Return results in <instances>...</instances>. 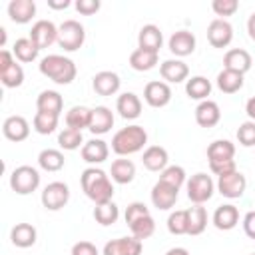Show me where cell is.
<instances>
[{
  "mask_svg": "<svg viewBox=\"0 0 255 255\" xmlns=\"http://www.w3.org/2000/svg\"><path fill=\"white\" fill-rule=\"evenodd\" d=\"M80 183H82V191L86 193V197L92 199L96 205L108 203L114 197V183L110 175L96 165H90L82 171Z\"/></svg>",
  "mask_w": 255,
  "mask_h": 255,
  "instance_id": "obj_1",
  "label": "cell"
},
{
  "mask_svg": "<svg viewBox=\"0 0 255 255\" xmlns=\"http://www.w3.org/2000/svg\"><path fill=\"white\" fill-rule=\"evenodd\" d=\"M40 68V74L46 76L48 80H52L54 84H60V86H68L76 80V74H78V68L74 64V60L62 56V54H48L40 60L38 64Z\"/></svg>",
  "mask_w": 255,
  "mask_h": 255,
  "instance_id": "obj_2",
  "label": "cell"
},
{
  "mask_svg": "<svg viewBox=\"0 0 255 255\" xmlns=\"http://www.w3.org/2000/svg\"><path fill=\"white\" fill-rule=\"evenodd\" d=\"M147 143V131L133 124V126H126L122 129H118L112 137V151L118 157H128L131 153H137L139 149H143V145Z\"/></svg>",
  "mask_w": 255,
  "mask_h": 255,
  "instance_id": "obj_3",
  "label": "cell"
},
{
  "mask_svg": "<svg viewBox=\"0 0 255 255\" xmlns=\"http://www.w3.org/2000/svg\"><path fill=\"white\" fill-rule=\"evenodd\" d=\"M86 42V28L78 20H64L58 26V46L64 52H76Z\"/></svg>",
  "mask_w": 255,
  "mask_h": 255,
  "instance_id": "obj_4",
  "label": "cell"
},
{
  "mask_svg": "<svg viewBox=\"0 0 255 255\" xmlns=\"http://www.w3.org/2000/svg\"><path fill=\"white\" fill-rule=\"evenodd\" d=\"M185 189H187V199H189L193 205H203V203H207V201L213 197L215 183H213L211 175H207V173H203V171H197V173H193V175L187 179Z\"/></svg>",
  "mask_w": 255,
  "mask_h": 255,
  "instance_id": "obj_5",
  "label": "cell"
},
{
  "mask_svg": "<svg viewBox=\"0 0 255 255\" xmlns=\"http://www.w3.org/2000/svg\"><path fill=\"white\" fill-rule=\"evenodd\" d=\"M10 187L18 195H30L40 187V171L32 165H18L10 173Z\"/></svg>",
  "mask_w": 255,
  "mask_h": 255,
  "instance_id": "obj_6",
  "label": "cell"
},
{
  "mask_svg": "<svg viewBox=\"0 0 255 255\" xmlns=\"http://www.w3.org/2000/svg\"><path fill=\"white\" fill-rule=\"evenodd\" d=\"M215 187H217V191L223 197H227V199H239L245 193V189H247V179H245V175L239 169H233L229 173L219 175Z\"/></svg>",
  "mask_w": 255,
  "mask_h": 255,
  "instance_id": "obj_7",
  "label": "cell"
},
{
  "mask_svg": "<svg viewBox=\"0 0 255 255\" xmlns=\"http://www.w3.org/2000/svg\"><path fill=\"white\" fill-rule=\"evenodd\" d=\"M40 199L48 211H60L70 201V187L64 181H52L42 189Z\"/></svg>",
  "mask_w": 255,
  "mask_h": 255,
  "instance_id": "obj_8",
  "label": "cell"
},
{
  "mask_svg": "<svg viewBox=\"0 0 255 255\" xmlns=\"http://www.w3.org/2000/svg\"><path fill=\"white\" fill-rule=\"evenodd\" d=\"M28 38L40 48H50L54 42H58V26L50 20H38L32 24V30L28 34Z\"/></svg>",
  "mask_w": 255,
  "mask_h": 255,
  "instance_id": "obj_9",
  "label": "cell"
},
{
  "mask_svg": "<svg viewBox=\"0 0 255 255\" xmlns=\"http://www.w3.org/2000/svg\"><path fill=\"white\" fill-rule=\"evenodd\" d=\"M233 40V26L223 20V18H215L209 22L207 26V42L213 48H227Z\"/></svg>",
  "mask_w": 255,
  "mask_h": 255,
  "instance_id": "obj_10",
  "label": "cell"
},
{
  "mask_svg": "<svg viewBox=\"0 0 255 255\" xmlns=\"http://www.w3.org/2000/svg\"><path fill=\"white\" fill-rule=\"evenodd\" d=\"M143 100L151 108H165L171 102V88L161 80L147 82L143 88Z\"/></svg>",
  "mask_w": 255,
  "mask_h": 255,
  "instance_id": "obj_11",
  "label": "cell"
},
{
  "mask_svg": "<svg viewBox=\"0 0 255 255\" xmlns=\"http://www.w3.org/2000/svg\"><path fill=\"white\" fill-rule=\"evenodd\" d=\"M195 44H197V40H195V36L189 30H177L167 40L169 52L175 58H179V60L185 58V56H189V54H193L195 52Z\"/></svg>",
  "mask_w": 255,
  "mask_h": 255,
  "instance_id": "obj_12",
  "label": "cell"
},
{
  "mask_svg": "<svg viewBox=\"0 0 255 255\" xmlns=\"http://www.w3.org/2000/svg\"><path fill=\"white\" fill-rule=\"evenodd\" d=\"M143 241L131 237H118L104 245L102 255H141Z\"/></svg>",
  "mask_w": 255,
  "mask_h": 255,
  "instance_id": "obj_13",
  "label": "cell"
},
{
  "mask_svg": "<svg viewBox=\"0 0 255 255\" xmlns=\"http://www.w3.org/2000/svg\"><path fill=\"white\" fill-rule=\"evenodd\" d=\"M159 74L165 84H181L189 80V68L179 58H169L159 64Z\"/></svg>",
  "mask_w": 255,
  "mask_h": 255,
  "instance_id": "obj_14",
  "label": "cell"
},
{
  "mask_svg": "<svg viewBox=\"0 0 255 255\" xmlns=\"http://www.w3.org/2000/svg\"><path fill=\"white\" fill-rule=\"evenodd\" d=\"M82 159L86 161V163H90V165H100V163H104L106 159H108V155H110V145H108V141H104V139H100V137H92V139H88L84 145H82Z\"/></svg>",
  "mask_w": 255,
  "mask_h": 255,
  "instance_id": "obj_15",
  "label": "cell"
},
{
  "mask_svg": "<svg viewBox=\"0 0 255 255\" xmlns=\"http://www.w3.org/2000/svg\"><path fill=\"white\" fill-rule=\"evenodd\" d=\"M177 197H179V189H175V187H171V185H167L159 179L151 187V203H153V207H157L161 211L171 209L175 205Z\"/></svg>",
  "mask_w": 255,
  "mask_h": 255,
  "instance_id": "obj_16",
  "label": "cell"
},
{
  "mask_svg": "<svg viewBox=\"0 0 255 255\" xmlns=\"http://www.w3.org/2000/svg\"><path fill=\"white\" fill-rule=\"evenodd\" d=\"M120 86H122V80L112 70H102L92 78V88L98 96H114L120 92Z\"/></svg>",
  "mask_w": 255,
  "mask_h": 255,
  "instance_id": "obj_17",
  "label": "cell"
},
{
  "mask_svg": "<svg viewBox=\"0 0 255 255\" xmlns=\"http://www.w3.org/2000/svg\"><path fill=\"white\" fill-rule=\"evenodd\" d=\"M2 133L10 141H24L30 135V124L24 116H8L2 124Z\"/></svg>",
  "mask_w": 255,
  "mask_h": 255,
  "instance_id": "obj_18",
  "label": "cell"
},
{
  "mask_svg": "<svg viewBox=\"0 0 255 255\" xmlns=\"http://www.w3.org/2000/svg\"><path fill=\"white\" fill-rule=\"evenodd\" d=\"M251 64H253V58L247 50L243 48H231L225 52L223 56V68L225 70H233V72H239L245 76V72L251 70Z\"/></svg>",
  "mask_w": 255,
  "mask_h": 255,
  "instance_id": "obj_19",
  "label": "cell"
},
{
  "mask_svg": "<svg viewBox=\"0 0 255 255\" xmlns=\"http://www.w3.org/2000/svg\"><path fill=\"white\" fill-rule=\"evenodd\" d=\"M114 112L108 106H96L92 108V122H90V131L94 135H104L114 128Z\"/></svg>",
  "mask_w": 255,
  "mask_h": 255,
  "instance_id": "obj_20",
  "label": "cell"
},
{
  "mask_svg": "<svg viewBox=\"0 0 255 255\" xmlns=\"http://www.w3.org/2000/svg\"><path fill=\"white\" fill-rule=\"evenodd\" d=\"M116 112L124 120H135L141 116V100L133 92H124L116 100Z\"/></svg>",
  "mask_w": 255,
  "mask_h": 255,
  "instance_id": "obj_21",
  "label": "cell"
},
{
  "mask_svg": "<svg viewBox=\"0 0 255 255\" xmlns=\"http://www.w3.org/2000/svg\"><path fill=\"white\" fill-rule=\"evenodd\" d=\"M211 221L219 231H231L239 223V209L233 203H223L213 211Z\"/></svg>",
  "mask_w": 255,
  "mask_h": 255,
  "instance_id": "obj_22",
  "label": "cell"
},
{
  "mask_svg": "<svg viewBox=\"0 0 255 255\" xmlns=\"http://www.w3.org/2000/svg\"><path fill=\"white\" fill-rule=\"evenodd\" d=\"M219 120H221V110H219L217 102L203 100V102L197 104V108H195V122H197V126L213 128V126L219 124Z\"/></svg>",
  "mask_w": 255,
  "mask_h": 255,
  "instance_id": "obj_23",
  "label": "cell"
},
{
  "mask_svg": "<svg viewBox=\"0 0 255 255\" xmlns=\"http://www.w3.org/2000/svg\"><path fill=\"white\" fill-rule=\"evenodd\" d=\"M141 163L145 169L149 171H163L169 163V155H167V149L161 147V145H149L143 149V155H141Z\"/></svg>",
  "mask_w": 255,
  "mask_h": 255,
  "instance_id": "obj_24",
  "label": "cell"
},
{
  "mask_svg": "<svg viewBox=\"0 0 255 255\" xmlns=\"http://www.w3.org/2000/svg\"><path fill=\"white\" fill-rule=\"evenodd\" d=\"M163 44V34L159 30V26L155 24H145L141 26L139 34H137V48L141 50H149V52H157L159 54V48Z\"/></svg>",
  "mask_w": 255,
  "mask_h": 255,
  "instance_id": "obj_25",
  "label": "cell"
},
{
  "mask_svg": "<svg viewBox=\"0 0 255 255\" xmlns=\"http://www.w3.org/2000/svg\"><path fill=\"white\" fill-rule=\"evenodd\" d=\"M8 16L16 24H28L36 16V2L34 0H10Z\"/></svg>",
  "mask_w": 255,
  "mask_h": 255,
  "instance_id": "obj_26",
  "label": "cell"
},
{
  "mask_svg": "<svg viewBox=\"0 0 255 255\" xmlns=\"http://www.w3.org/2000/svg\"><path fill=\"white\" fill-rule=\"evenodd\" d=\"M110 177L112 181L120 183V185H126V183H131L133 177H135V163L128 157H118L112 161V167H110Z\"/></svg>",
  "mask_w": 255,
  "mask_h": 255,
  "instance_id": "obj_27",
  "label": "cell"
},
{
  "mask_svg": "<svg viewBox=\"0 0 255 255\" xmlns=\"http://www.w3.org/2000/svg\"><path fill=\"white\" fill-rule=\"evenodd\" d=\"M38 239V231L32 223H16L10 231V241L14 247H20V249H28L36 243Z\"/></svg>",
  "mask_w": 255,
  "mask_h": 255,
  "instance_id": "obj_28",
  "label": "cell"
},
{
  "mask_svg": "<svg viewBox=\"0 0 255 255\" xmlns=\"http://www.w3.org/2000/svg\"><path fill=\"white\" fill-rule=\"evenodd\" d=\"M36 110L44 114H54L60 116L64 110V98L56 90H44L36 98Z\"/></svg>",
  "mask_w": 255,
  "mask_h": 255,
  "instance_id": "obj_29",
  "label": "cell"
},
{
  "mask_svg": "<svg viewBox=\"0 0 255 255\" xmlns=\"http://www.w3.org/2000/svg\"><path fill=\"white\" fill-rule=\"evenodd\" d=\"M157 60H159L157 52H149V50H141V48H135L129 54V66L135 72H149V70H153L157 66Z\"/></svg>",
  "mask_w": 255,
  "mask_h": 255,
  "instance_id": "obj_30",
  "label": "cell"
},
{
  "mask_svg": "<svg viewBox=\"0 0 255 255\" xmlns=\"http://www.w3.org/2000/svg\"><path fill=\"white\" fill-rule=\"evenodd\" d=\"M90 122H92V108H86V106H74L66 112V128H72V129H86L90 128Z\"/></svg>",
  "mask_w": 255,
  "mask_h": 255,
  "instance_id": "obj_31",
  "label": "cell"
},
{
  "mask_svg": "<svg viewBox=\"0 0 255 255\" xmlns=\"http://www.w3.org/2000/svg\"><path fill=\"white\" fill-rule=\"evenodd\" d=\"M185 94H187V98L197 100V102L209 100L207 96L211 94V82L205 76H191L185 82Z\"/></svg>",
  "mask_w": 255,
  "mask_h": 255,
  "instance_id": "obj_32",
  "label": "cell"
},
{
  "mask_svg": "<svg viewBox=\"0 0 255 255\" xmlns=\"http://www.w3.org/2000/svg\"><path fill=\"white\" fill-rule=\"evenodd\" d=\"M235 157V143L229 139H215L207 145V161H227Z\"/></svg>",
  "mask_w": 255,
  "mask_h": 255,
  "instance_id": "obj_33",
  "label": "cell"
},
{
  "mask_svg": "<svg viewBox=\"0 0 255 255\" xmlns=\"http://www.w3.org/2000/svg\"><path fill=\"white\" fill-rule=\"evenodd\" d=\"M12 54H14V58H16L18 62L30 64V62H34V60L38 58L40 48H38L30 38H18V40L14 42V46H12Z\"/></svg>",
  "mask_w": 255,
  "mask_h": 255,
  "instance_id": "obj_34",
  "label": "cell"
},
{
  "mask_svg": "<svg viewBox=\"0 0 255 255\" xmlns=\"http://www.w3.org/2000/svg\"><path fill=\"white\" fill-rule=\"evenodd\" d=\"M207 227V209L193 205L187 209V235H201Z\"/></svg>",
  "mask_w": 255,
  "mask_h": 255,
  "instance_id": "obj_35",
  "label": "cell"
},
{
  "mask_svg": "<svg viewBox=\"0 0 255 255\" xmlns=\"http://www.w3.org/2000/svg\"><path fill=\"white\" fill-rule=\"evenodd\" d=\"M217 88L223 92V94H235L243 88V74L239 72H233V70H221L217 74Z\"/></svg>",
  "mask_w": 255,
  "mask_h": 255,
  "instance_id": "obj_36",
  "label": "cell"
},
{
  "mask_svg": "<svg viewBox=\"0 0 255 255\" xmlns=\"http://www.w3.org/2000/svg\"><path fill=\"white\" fill-rule=\"evenodd\" d=\"M66 159H64V153L60 149H54V147H48V149H42L38 153V165L44 169V171H60L64 167Z\"/></svg>",
  "mask_w": 255,
  "mask_h": 255,
  "instance_id": "obj_37",
  "label": "cell"
},
{
  "mask_svg": "<svg viewBox=\"0 0 255 255\" xmlns=\"http://www.w3.org/2000/svg\"><path fill=\"white\" fill-rule=\"evenodd\" d=\"M94 219L108 227V225H114L118 219H120V207L114 203V201H108V203H100L94 207Z\"/></svg>",
  "mask_w": 255,
  "mask_h": 255,
  "instance_id": "obj_38",
  "label": "cell"
},
{
  "mask_svg": "<svg viewBox=\"0 0 255 255\" xmlns=\"http://www.w3.org/2000/svg\"><path fill=\"white\" fill-rule=\"evenodd\" d=\"M58 120L60 116H54V114H44V112H36L34 114V120H32V128L36 133L40 135H48V133H54L56 128H58Z\"/></svg>",
  "mask_w": 255,
  "mask_h": 255,
  "instance_id": "obj_39",
  "label": "cell"
},
{
  "mask_svg": "<svg viewBox=\"0 0 255 255\" xmlns=\"http://www.w3.org/2000/svg\"><path fill=\"white\" fill-rule=\"evenodd\" d=\"M86 141H84V135L82 131L78 129H72V128H64L60 133H58V145L66 151H74L78 147H82Z\"/></svg>",
  "mask_w": 255,
  "mask_h": 255,
  "instance_id": "obj_40",
  "label": "cell"
},
{
  "mask_svg": "<svg viewBox=\"0 0 255 255\" xmlns=\"http://www.w3.org/2000/svg\"><path fill=\"white\" fill-rule=\"evenodd\" d=\"M159 181L179 189L183 183H187V175H185V169L181 165H167L161 173H159Z\"/></svg>",
  "mask_w": 255,
  "mask_h": 255,
  "instance_id": "obj_41",
  "label": "cell"
},
{
  "mask_svg": "<svg viewBox=\"0 0 255 255\" xmlns=\"http://www.w3.org/2000/svg\"><path fill=\"white\" fill-rule=\"evenodd\" d=\"M128 227H129V231H131V235H133L135 239L143 241V239H149V237L153 235V231H155V221H153L151 215H145V217L133 221V223L128 225Z\"/></svg>",
  "mask_w": 255,
  "mask_h": 255,
  "instance_id": "obj_42",
  "label": "cell"
},
{
  "mask_svg": "<svg viewBox=\"0 0 255 255\" xmlns=\"http://www.w3.org/2000/svg\"><path fill=\"white\" fill-rule=\"evenodd\" d=\"M167 231L171 235H187V209H175L169 213Z\"/></svg>",
  "mask_w": 255,
  "mask_h": 255,
  "instance_id": "obj_43",
  "label": "cell"
},
{
  "mask_svg": "<svg viewBox=\"0 0 255 255\" xmlns=\"http://www.w3.org/2000/svg\"><path fill=\"white\" fill-rule=\"evenodd\" d=\"M0 82H2L6 88H20V86L24 84V68L14 62L8 70L0 72Z\"/></svg>",
  "mask_w": 255,
  "mask_h": 255,
  "instance_id": "obj_44",
  "label": "cell"
},
{
  "mask_svg": "<svg viewBox=\"0 0 255 255\" xmlns=\"http://www.w3.org/2000/svg\"><path fill=\"white\" fill-rule=\"evenodd\" d=\"M237 141L243 147H255V122L247 120L237 128Z\"/></svg>",
  "mask_w": 255,
  "mask_h": 255,
  "instance_id": "obj_45",
  "label": "cell"
},
{
  "mask_svg": "<svg viewBox=\"0 0 255 255\" xmlns=\"http://www.w3.org/2000/svg\"><path fill=\"white\" fill-rule=\"evenodd\" d=\"M145 215H151V213H149L147 205L141 203V201H131V203L126 207V213H124L128 225H131L133 221H137V219H141V217H145Z\"/></svg>",
  "mask_w": 255,
  "mask_h": 255,
  "instance_id": "obj_46",
  "label": "cell"
},
{
  "mask_svg": "<svg viewBox=\"0 0 255 255\" xmlns=\"http://www.w3.org/2000/svg\"><path fill=\"white\" fill-rule=\"evenodd\" d=\"M211 10L217 16H223V20H225V16H233L239 10V2L237 0H213Z\"/></svg>",
  "mask_w": 255,
  "mask_h": 255,
  "instance_id": "obj_47",
  "label": "cell"
},
{
  "mask_svg": "<svg viewBox=\"0 0 255 255\" xmlns=\"http://www.w3.org/2000/svg\"><path fill=\"white\" fill-rule=\"evenodd\" d=\"M76 10L80 12V14H84V16H92V14H96L98 10H100V6H102V2L100 0H76Z\"/></svg>",
  "mask_w": 255,
  "mask_h": 255,
  "instance_id": "obj_48",
  "label": "cell"
},
{
  "mask_svg": "<svg viewBox=\"0 0 255 255\" xmlns=\"http://www.w3.org/2000/svg\"><path fill=\"white\" fill-rule=\"evenodd\" d=\"M70 255H100V251L92 241H78L72 245Z\"/></svg>",
  "mask_w": 255,
  "mask_h": 255,
  "instance_id": "obj_49",
  "label": "cell"
},
{
  "mask_svg": "<svg viewBox=\"0 0 255 255\" xmlns=\"http://www.w3.org/2000/svg\"><path fill=\"white\" fill-rule=\"evenodd\" d=\"M209 169H211V173H215L219 177V175L229 173L237 167H235V159H227V161H209Z\"/></svg>",
  "mask_w": 255,
  "mask_h": 255,
  "instance_id": "obj_50",
  "label": "cell"
},
{
  "mask_svg": "<svg viewBox=\"0 0 255 255\" xmlns=\"http://www.w3.org/2000/svg\"><path fill=\"white\" fill-rule=\"evenodd\" d=\"M243 231L249 239H255V211H249L245 213L243 217Z\"/></svg>",
  "mask_w": 255,
  "mask_h": 255,
  "instance_id": "obj_51",
  "label": "cell"
},
{
  "mask_svg": "<svg viewBox=\"0 0 255 255\" xmlns=\"http://www.w3.org/2000/svg\"><path fill=\"white\" fill-rule=\"evenodd\" d=\"M14 62H16V60H14V54H12L10 50H2V52H0V72L8 70Z\"/></svg>",
  "mask_w": 255,
  "mask_h": 255,
  "instance_id": "obj_52",
  "label": "cell"
},
{
  "mask_svg": "<svg viewBox=\"0 0 255 255\" xmlns=\"http://www.w3.org/2000/svg\"><path fill=\"white\" fill-rule=\"evenodd\" d=\"M245 114L251 122H255V96H251L247 102H245Z\"/></svg>",
  "mask_w": 255,
  "mask_h": 255,
  "instance_id": "obj_53",
  "label": "cell"
},
{
  "mask_svg": "<svg viewBox=\"0 0 255 255\" xmlns=\"http://www.w3.org/2000/svg\"><path fill=\"white\" fill-rule=\"evenodd\" d=\"M72 2L70 0H48V8L52 10H66Z\"/></svg>",
  "mask_w": 255,
  "mask_h": 255,
  "instance_id": "obj_54",
  "label": "cell"
},
{
  "mask_svg": "<svg viewBox=\"0 0 255 255\" xmlns=\"http://www.w3.org/2000/svg\"><path fill=\"white\" fill-rule=\"evenodd\" d=\"M247 34L255 42V12H251V16L247 18Z\"/></svg>",
  "mask_w": 255,
  "mask_h": 255,
  "instance_id": "obj_55",
  "label": "cell"
},
{
  "mask_svg": "<svg viewBox=\"0 0 255 255\" xmlns=\"http://www.w3.org/2000/svg\"><path fill=\"white\" fill-rule=\"evenodd\" d=\"M165 255H189V251L185 247H171V249H167Z\"/></svg>",
  "mask_w": 255,
  "mask_h": 255,
  "instance_id": "obj_56",
  "label": "cell"
},
{
  "mask_svg": "<svg viewBox=\"0 0 255 255\" xmlns=\"http://www.w3.org/2000/svg\"><path fill=\"white\" fill-rule=\"evenodd\" d=\"M4 44H6V28H0V46L4 48Z\"/></svg>",
  "mask_w": 255,
  "mask_h": 255,
  "instance_id": "obj_57",
  "label": "cell"
},
{
  "mask_svg": "<svg viewBox=\"0 0 255 255\" xmlns=\"http://www.w3.org/2000/svg\"><path fill=\"white\" fill-rule=\"evenodd\" d=\"M251 255H255V253H251Z\"/></svg>",
  "mask_w": 255,
  "mask_h": 255,
  "instance_id": "obj_58",
  "label": "cell"
}]
</instances>
